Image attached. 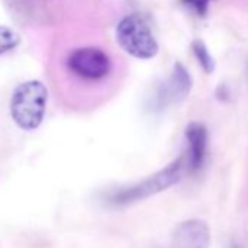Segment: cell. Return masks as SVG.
<instances>
[{
  "mask_svg": "<svg viewBox=\"0 0 248 248\" xmlns=\"http://www.w3.org/2000/svg\"><path fill=\"white\" fill-rule=\"evenodd\" d=\"M48 92L43 82L28 80L18 85L11 98V115L16 126L31 132L43 123Z\"/></svg>",
  "mask_w": 248,
  "mask_h": 248,
  "instance_id": "6da1fadb",
  "label": "cell"
},
{
  "mask_svg": "<svg viewBox=\"0 0 248 248\" xmlns=\"http://www.w3.org/2000/svg\"><path fill=\"white\" fill-rule=\"evenodd\" d=\"M183 164L184 159L180 156L170 165H167L164 170L158 171L156 174L151 175L149 178L130 186V187H123L120 190H115L108 194L107 203L114 207H126L130 204H135L140 200H145L151 196H155L171 186L177 184L181 180L183 174Z\"/></svg>",
  "mask_w": 248,
  "mask_h": 248,
  "instance_id": "7a4b0ae2",
  "label": "cell"
},
{
  "mask_svg": "<svg viewBox=\"0 0 248 248\" xmlns=\"http://www.w3.org/2000/svg\"><path fill=\"white\" fill-rule=\"evenodd\" d=\"M115 38L124 51L140 60L154 59L159 51V44L152 28L140 14L124 16L117 25Z\"/></svg>",
  "mask_w": 248,
  "mask_h": 248,
  "instance_id": "3957f363",
  "label": "cell"
},
{
  "mask_svg": "<svg viewBox=\"0 0 248 248\" xmlns=\"http://www.w3.org/2000/svg\"><path fill=\"white\" fill-rule=\"evenodd\" d=\"M69 70L85 80H101L111 70L109 57L99 48L82 47L67 57Z\"/></svg>",
  "mask_w": 248,
  "mask_h": 248,
  "instance_id": "277c9868",
  "label": "cell"
},
{
  "mask_svg": "<svg viewBox=\"0 0 248 248\" xmlns=\"http://www.w3.org/2000/svg\"><path fill=\"white\" fill-rule=\"evenodd\" d=\"M191 88L193 80L188 70L181 63H175L170 78L158 88L155 95V107L162 109L168 105L181 102L187 98Z\"/></svg>",
  "mask_w": 248,
  "mask_h": 248,
  "instance_id": "5b68a950",
  "label": "cell"
},
{
  "mask_svg": "<svg viewBox=\"0 0 248 248\" xmlns=\"http://www.w3.org/2000/svg\"><path fill=\"white\" fill-rule=\"evenodd\" d=\"M210 239V228L204 220L188 219L174 229L171 248H209Z\"/></svg>",
  "mask_w": 248,
  "mask_h": 248,
  "instance_id": "8992f818",
  "label": "cell"
},
{
  "mask_svg": "<svg viewBox=\"0 0 248 248\" xmlns=\"http://www.w3.org/2000/svg\"><path fill=\"white\" fill-rule=\"evenodd\" d=\"M186 139L188 145V168L199 171L207 154V129L199 121H191L186 127Z\"/></svg>",
  "mask_w": 248,
  "mask_h": 248,
  "instance_id": "52a82bcc",
  "label": "cell"
},
{
  "mask_svg": "<svg viewBox=\"0 0 248 248\" xmlns=\"http://www.w3.org/2000/svg\"><path fill=\"white\" fill-rule=\"evenodd\" d=\"M191 50L199 62V64L202 66V69L206 72V73H212L216 67V63H215V59L212 57L209 48L206 47V44L200 40H196L193 41L191 44Z\"/></svg>",
  "mask_w": 248,
  "mask_h": 248,
  "instance_id": "ba28073f",
  "label": "cell"
},
{
  "mask_svg": "<svg viewBox=\"0 0 248 248\" xmlns=\"http://www.w3.org/2000/svg\"><path fill=\"white\" fill-rule=\"evenodd\" d=\"M19 43H21V38L18 32H15L9 27L0 25V56L16 48Z\"/></svg>",
  "mask_w": 248,
  "mask_h": 248,
  "instance_id": "9c48e42d",
  "label": "cell"
},
{
  "mask_svg": "<svg viewBox=\"0 0 248 248\" xmlns=\"http://www.w3.org/2000/svg\"><path fill=\"white\" fill-rule=\"evenodd\" d=\"M181 2L184 6L191 9L199 16H204L207 14V9H209V5L212 0H181Z\"/></svg>",
  "mask_w": 248,
  "mask_h": 248,
  "instance_id": "30bf717a",
  "label": "cell"
}]
</instances>
